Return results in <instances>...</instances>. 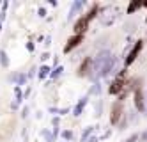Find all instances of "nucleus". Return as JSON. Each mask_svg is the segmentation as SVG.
I'll return each instance as SVG.
<instances>
[{
    "instance_id": "nucleus-5",
    "label": "nucleus",
    "mask_w": 147,
    "mask_h": 142,
    "mask_svg": "<svg viewBox=\"0 0 147 142\" xmlns=\"http://www.w3.org/2000/svg\"><path fill=\"white\" fill-rule=\"evenodd\" d=\"M121 89H122V78H117V80H115V82L112 84V87H110V92H112V94H117Z\"/></svg>"
},
{
    "instance_id": "nucleus-7",
    "label": "nucleus",
    "mask_w": 147,
    "mask_h": 142,
    "mask_svg": "<svg viewBox=\"0 0 147 142\" xmlns=\"http://www.w3.org/2000/svg\"><path fill=\"white\" fill-rule=\"evenodd\" d=\"M142 4L140 2H135V4H129V7H128V11H129V13H133V11H136V9H138Z\"/></svg>"
},
{
    "instance_id": "nucleus-6",
    "label": "nucleus",
    "mask_w": 147,
    "mask_h": 142,
    "mask_svg": "<svg viewBox=\"0 0 147 142\" xmlns=\"http://www.w3.org/2000/svg\"><path fill=\"white\" fill-rule=\"evenodd\" d=\"M89 64H90V59H87L85 62L82 64V68H80V75H85V73H87V68H89Z\"/></svg>"
},
{
    "instance_id": "nucleus-2",
    "label": "nucleus",
    "mask_w": 147,
    "mask_h": 142,
    "mask_svg": "<svg viewBox=\"0 0 147 142\" xmlns=\"http://www.w3.org/2000/svg\"><path fill=\"white\" fill-rule=\"evenodd\" d=\"M142 50V41H138V43H136V45H135V48L129 52V57L128 59H126V64H131L135 59H136V55H138V52Z\"/></svg>"
},
{
    "instance_id": "nucleus-4",
    "label": "nucleus",
    "mask_w": 147,
    "mask_h": 142,
    "mask_svg": "<svg viewBox=\"0 0 147 142\" xmlns=\"http://www.w3.org/2000/svg\"><path fill=\"white\" fill-rule=\"evenodd\" d=\"M80 41H82V34H76L75 37H71V39H69V45L66 46V52H69L71 48H75V46L78 45V43H80Z\"/></svg>"
},
{
    "instance_id": "nucleus-9",
    "label": "nucleus",
    "mask_w": 147,
    "mask_h": 142,
    "mask_svg": "<svg viewBox=\"0 0 147 142\" xmlns=\"http://www.w3.org/2000/svg\"><path fill=\"white\" fill-rule=\"evenodd\" d=\"M145 112H147V94H145Z\"/></svg>"
},
{
    "instance_id": "nucleus-1",
    "label": "nucleus",
    "mask_w": 147,
    "mask_h": 142,
    "mask_svg": "<svg viewBox=\"0 0 147 142\" xmlns=\"http://www.w3.org/2000/svg\"><path fill=\"white\" fill-rule=\"evenodd\" d=\"M135 105H136V108H138L140 112H145V96H144L142 91L135 92Z\"/></svg>"
},
{
    "instance_id": "nucleus-3",
    "label": "nucleus",
    "mask_w": 147,
    "mask_h": 142,
    "mask_svg": "<svg viewBox=\"0 0 147 142\" xmlns=\"http://www.w3.org/2000/svg\"><path fill=\"white\" fill-rule=\"evenodd\" d=\"M121 114H122V108H121V105H117V103H115V105H113V108H112V124H117V123H119Z\"/></svg>"
},
{
    "instance_id": "nucleus-8",
    "label": "nucleus",
    "mask_w": 147,
    "mask_h": 142,
    "mask_svg": "<svg viewBox=\"0 0 147 142\" xmlns=\"http://www.w3.org/2000/svg\"><path fill=\"white\" fill-rule=\"evenodd\" d=\"M142 139H144V140H147V130H145V132L142 133Z\"/></svg>"
}]
</instances>
